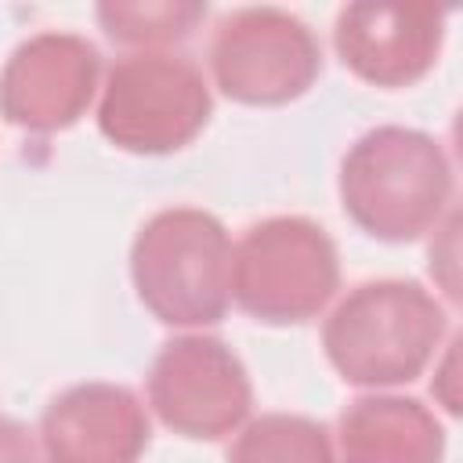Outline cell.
Listing matches in <instances>:
<instances>
[{"instance_id": "obj_4", "label": "cell", "mask_w": 463, "mask_h": 463, "mask_svg": "<svg viewBox=\"0 0 463 463\" xmlns=\"http://www.w3.org/2000/svg\"><path fill=\"white\" fill-rule=\"evenodd\" d=\"M336 286V246L307 217L257 221L232 250V297L257 322H307L333 300Z\"/></svg>"}, {"instance_id": "obj_1", "label": "cell", "mask_w": 463, "mask_h": 463, "mask_svg": "<svg viewBox=\"0 0 463 463\" xmlns=\"http://www.w3.org/2000/svg\"><path fill=\"white\" fill-rule=\"evenodd\" d=\"M445 329V307L420 282L373 279L333 307L322 326V347L347 383L398 387L430 365Z\"/></svg>"}, {"instance_id": "obj_2", "label": "cell", "mask_w": 463, "mask_h": 463, "mask_svg": "<svg viewBox=\"0 0 463 463\" xmlns=\"http://www.w3.org/2000/svg\"><path fill=\"white\" fill-rule=\"evenodd\" d=\"M452 199V166L441 145L412 127L362 134L340 163L344 213L373 239L412 242L438 228Z\"/></svg>"}, {"instance_id": "obj_8", "label": "cell", "mask_w": 463, "mask_h": 463, "mask_svg": "<svg viewBox=\"0 0 463 463\" xmlns=\"http://www.w3.org/2000/svg\"><path fill=\"white\" fill-rule=\"evenodd\" d=\"M101 54L76 33H36L22 40L0 72V116L33 134L72 127L94 101Z\"/></svg>"}, {"instance_id": "obj_9", "label": "cell", "mask_w": 463, "mask_h": 463, "mask_svg": "<svg viewBox=\"0 0 463 463\" xmlns=\"http://www.w3.org/2000/svg\"><path fill=\"white\" fill-rule=\"evenodd\" d=\"M445 7L434 4H347L333 25L340 61L373 87H412L445 40Z\"/></svg>"}, {"instance_id": "obj_13", "label": "cell", "mask_w": 463, "mask_h": 463, "mask_svg": "<svg viewBox=\"0 0 463 463\" xmlns=\"http://www.w3.org/2000/svg\"><path fill=\"white\" fill-rule=\"evenodd\" d=\"M228 463H336L329 430L318 420L268 412L239 430Z\"/></svg>"}, {"instance_id": "obj_12", "label": "cell", "mask_w": 463, "mask_h": 463, "mask_svg": "<svg viewBox=\"0 0 463 463\" xmlns=\"http://www.w3.org/2000/svg\"><path fill=\"white\" fill-rule=\"evenodd\" d=\"M98 25L123 47H166L188 40L206 18L199 0H105L98 4Z\"/></svg>"}, {"instance_id": "obj_10", "label": "cell", "mask_w": 463, "mask_h": 463, "mask_svg": "<svg viewBox=\"0 0 463 463\" xmlns=\"http://www.w3.org/2000/svg\"><path fill=\"white\" fill-rule=\"evenodd\" d=\"M47 463H137L148 449V416L123 383H76L40 420Z\"/></svg>"}, {"instance_id": "obj_7", "label": "cell", "mask_w": 463, "mask_h": 463, "mask_svg": "<svg viewBox=\"0 0 463 463\" xmlns=\"http://www.w3.org/2000/svg\"><path fill=\"white\" fill-rule=\"evenodd\" d=\"M148 405L174 434L217 441L242 427L253 387L246 365L224 340L188 333L159 347L148 369Z\"/></svg>"}, {"instance_id": "obj_11", "label": "cell", "mask_w": 463, "mask_h": 463, "mask_svg": "<svg viewBox=\"0 0 463 463\" xmlns=\"http://www.w3.org/2000/svg\"><path fill=\"white\" fill-rule=\"evenodd\" d=\"M340 463H441L438 416L405 394H362L340 412Z\"/></svg>"}, {"instance_id": "obj_6", "label": "cell", "mask_w": 463, "mask_h": 463, "mask_svg": "<svg viewBox=\"0 0 463 463\" xmlns=\"http://www.w3.org/2000/svg\"><path fill=\"white\" fill-rule=\"evenodd\" d=\"M210 72L221 94L239 105H286L318 80L322 47L282 7H239L213 29Z\"/></svg>"}, {"instance_id": "obj_14", "label": "cell", "mask_w": 463, "mask_h": 463, "mask_svg": "<svg viewBox=\"0 0 463 463\" xmlns=\"http://www.w3.org/2000/svg\"><path fill=\"white\" fill-rule=\"evenodd\" d=\"M0 463H40V449L25 423L0 416Z\"/></svg>"}, {"instance_id": "obj_5", "label": "cell", "mask_w": 463, "mask_h": 463, "mask_svg": "<svg viewBox=\"0 0 463 463\" xmlns=\"http://www.w3.org/2000/svg\"><path fill=\"white\" fill-rule=\"evenodd\" d=\"M210 112L213 98L195 61L166 51H137L109 69L98 130L123 152L166 156L192 145Z\"/></svg>"}, {"instance_id": "obj_3", "label": "cell", "mask_w": 463, "mask_h": 463, "mask_svg": "<svg viewBox=\"0 0 463 463\" xmlns=\"http://www.w3.org/2000/svg\"><path fill=\"white\" fill-rule=\"evenodd\" d=\"M130 279L163 326L221 322L232 300L228 228L195 206L159 210L134 235Z\"/></svg>"}]
</instances>
